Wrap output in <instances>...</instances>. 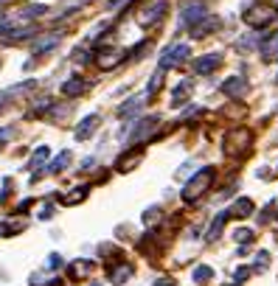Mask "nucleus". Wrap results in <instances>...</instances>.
Here are the masks:
<instances>
[{
  "mask_svg": "<svg viewBox=\"0 0 278 286\" xmlns=\"http://www.w3.org/2000/svg\"><path fill=\"white\" fill-rule=\"evenodd\" d=\"M214 177H216V169H214V166H205V169H200L197 174L186 182V188H183V199H186V202H197L200 196L211 188Z\"/></svg>",
  "mask_w": 278,
  "mask_h": 286,
  "instance_id": "nucleus-1",
  "label": "nucleus"
},
{
  "mask_svg": "<svg viewBox=\"0 0 278 286\" xmlns=\"http://www.w3.org/2000/svg\"><path fill=\"white\" fill-rule=\"evenodd\" d=\"M278 14L275 11V6H270V3H256L253 9H247V14H245V20L250 23L253 28H262V26H267L270 20Z\"/></svg>",
  "mask_w": 278,
  "mask_h": 286,
  "instance_id": "nucleus-2",
  "label": "nucleus"
},
{
  "mask_svg": "<svg viewBox=\"0 0 278 286\" xmlns=\"http://www.w3.org/2000/svg\"><path fill=\"white\" fill-rule=\"evenodd\" d=\"M250 146V132L247 129H233V132L225 135V152L228 154H242Z\"/></svg>",
  "mask_w": 278,
  "mask_h": 286,
  "instance_id": "nucleus-3",
  "label": "nucleus"
},
{
  "mask_svg": "<svg viewBox=\"0 0 278 286\" xmlns=\"http://www.w3.org/2000/svg\"><path fill=\"white\" fill-rule=\"evenodd\" d=\"M166 9H169L166 0H152L149 9L141 11V26H155V23H161V17L166 14Z\"/></svg>",
  "mask_w": 278,
  "mask_h": 286,
  "instance_id": "nucleus-4",
  "label": "nucleus"
},
{
  "mask_svg": "<svg viewBox=\"0 0 278 286\" xmlns=\"http://www.w3.org/2000/svg\"><path fill=\"white\" fill-rule=\"evenodd\" d=\"M188 56H191V48L188 45H171L169 51L161 56V70L171 68V65H180L183 59H188Z\"/></svg>",
  "mask_w": 278,
  "mask_h": 286,
  "instance_id": "nucleus-5",
  "label": "nucleus"
},
{
  "mask_svg": "<svg viewBox=\"0 0 278 286\" xmlns=\"http://www.w3.org/2000/svg\"><path fill=\"white\" fill-rule=\"evenodd\" d=\"M205 6L203 3H188L186 9H183V20H180V26L183 28H194L197 23H203L205 20Z\"/></svg>",
  "mask_w": 278,
  "mask_h": 286,
  "instance_id": "nucleus-6",
  "label": "nucleus"
},
{
  "mask_svg": "<svg viewBox=\"0 0 278 286\" xmlns=\"http://www.w3.org/2000/svg\"><path fill=\"white\" fill-rule=\"evenodd\" d=\"M220 62H222V56L220 53H208V56H200L197 62H194V70H197V73H211V70H216L220 68Z\"/></svg>",
  "mask_w": 278,
  "mask_h": 286,
  "instance_id": "nucleus-7",
  "label": "nucleus"
},
{
  "mask_svg": "<svg viewBox=\"0 0 278 286\" xmlns=\"http://www.w3.org/2000/svg\"><path fill=\"white\" fill-rule=\"evenodd\" d=\"M222 93L225 95H230V98H242V95L247 93V85H245V79H239V76H233V79H228L222 85Z\"/></svg>",
  "mask_w": 278,
  "mask_h": 286,
  "instance_id": "nucleus-8",
  "label": "nucleus"
},
{
  "mask_svg": "<svg viewBox=\"0 0 278 286\" xmlns=\"http://www.w3.org/2000/svg\"><path fill=\"white\" fill-rule=\"evenodd\" d=\"M96 127H98V115L85 118V121L79 124V129H76V140H87L93 132H96Z\"/></svg>",
  "mask_w": 278,
  "mask_h": 286,
  "instance_id": "nucleus-9",
  "label": "nucleus"
},
{
  "mask_svg": "<svg viewBox=\"0 0 278 286\" xmlns=\"http://www.w3.org/2000/svg\"><path fill=\"white\" fill-rule=\"evenodd\" d=\"M262 56L264 59H278V31L262 39Z\"/></svg>",
  "mask_w": 278,
  "mask_h": 286,
  "instance_id": "nucleus-10",
  "label": "nucleus"
},
{
  "mask_svg": "<svg viewBox=\"0 0 278 286\" xmlns=\"http://www.w3.org/2000/svg\"><path fill=\"white\" fill-rule=\"evenodd\" d=\"M85 90H87V81L79 79V76H73V79H68V81L62 85V93H65V95H82Z\"/></svg>",
  "mask_w": 278,
  "mask_h": 286,
  "instance_id": "nucleus-11",
  "label": "nucleus"
},
{
  "mask_svg": "<svg viewBox=\"0 0 278 286\" xmlns=\"http://www.w3.org/2000/svg\"><path fill=\"white\" fill-rule=\"evenodd\" d=\"M132 272H135V267H132V264H118L115 270L110 267V278H112V283H124L129 275H132Z\"/></svg>",
  "mask_w": 278,
  "mask_h": 286,
  "instance_id": "nucleus-12",
  "label": "nucleus"
},
{
  "mask_svg": "<svg viewBox=\"0 0 278 286\" xmlns=\"http://www.w3.org/2000/svg\"><path fill=\"white\" fill-rule=\"evenodd\" d=\"M152 127H157V118H144V121L135 127V132H132V140H141V138H146V135L152 132Z\"/></svg>",
  "mask_w": 278,
  "mask_h": 286,
  "instance_id": "nucleus-13",
  "label": "nucleus"
},
{
  "mask_svg": "<svg viewBox=\"0 0 278 286\" xmlns=\"http://www.w3.org/2000/svg\"><path fill=\"white\" fill-rule=\"evenodd\" d=\"M216 26H220V23H216L214 17H205V23H200V26L191 28V37H205V34H211Z\"/></svg>",
  "mask_w": 278,
  "mask_h": 286,
  "instance_id": "nucleus-14",
  "label": "nucleus"
},
{
  "mask_svg": "<svg viewBox=\"0 0 278 286\" xmlns=\"http://www.w3.org/2000/svg\"><path fill=\"white\" fill-rule=\"evenodd\" d=\"M250 211H253V202L247 199V196H242V199L236 202V205L230 208L228 213H233V216H242V219H245V216H250Z\"/></svg>",
  "mask_w": 278,
  "mask_h": 286,
  "instance_id": "nucleus-15",
  "label": "nucleus"
},
{
  "mask_svg": "<svg viewBox=\"0 0 278 286\" xmlns=\"http://www.w3.org/2000/svg\"><path fill=\"white\" fill-rule=\"evenodd\" d=\"M141 104H144V95H138V98H129L124 101L121 107H118V115H132V112L141 110Z\"/></svg>",
  "mask_w": 278,
  "mask_h": 286,
  "instance_id": "nucleus-16",
  "label": "nucleus"
},
{
  "mask_svg": "<svg viewBox=\"0 0 278 286\" xmlns=\"http://www.w3.org/2000/svg\"><path fill=\"white\" fill-rule=\"evenodd\" d=\"M48 157H51V149H48V146H39L37 152H34V157H31V163H28V169H39V166H43Z\"/></svg>",
  "mask_w": 278,
  "mask_h": 286,
  "instance_id": "nucleus-17",
  "label": "nucleus"
},
{
  "mask_svg": "<svg viewBox=\"0 0 278 286\" xmlns=\"http://www.w3.org/2000/svg\"><path fill=\"white\" fill-rule=\"evenodd\" d=\"M115 59H121V53H118V51H98V65H102V68L115 65Z\"/></svg>",
  "mask_w": 278,
  "mask_h": 286,
  "instance_id": "nucleus-18",
  "label": "nucleus"
},
{
  "mask_svg": "<svg viewBox=\"0 0 278 286\" xmlns=\"http://www.w3.org/2000/svg\"><path fill=\"white\" fill-rule=\"evenodd\" d=\"M68 163H70V152H62V154H59V157L54 160V163L48 166V174H56V171H62Z\"/></svg>",
  "mask_w": 278,
  "mask_h": 286,
  "instance_id": "nucleus-19",
  "label": "nucleus"
},
{
  "mask_svg": "<svg viewBox=\"0 0 278 286\" xmlns=\"http://www.w3.org/2000/svg\"><path fill=\"white\" fill-rule=\"evenodd\" d=\"M228 216H230V213H228V211H225V213H220V216H216V222H214V224H211V230H208V238H211V241H214V238H216V236H220V230H222V224H225V222H228Z\"/></svg>",
  "mask_w": 278,
  "mask_h": 286,
  "instance_id": "nucleus-20",
  "label": "nucleus"
},
{
  "mask_svg": "<svg viewBox=\"0 0 278 286\" xmlns=\"http://www.w3.org/2000/svg\"><path fill=\"white\" fill-rule=\"evenodd\" d=\"M188 95H191V81H180L177 90H174V104H177V101H186Z\"/></svg>",
  "mask_w": 278,
  "mask_h": 286,
  "instance_id": "nucleus-21",
  "label": "nucleus"
},
{
  "mask_svg": "<svg viewBox=\"0 0 278 286\" xmlns=\"http://www.w3.org/2000/svg\"><path fill=\"white\" fill-rule=\"evenodd\" d=\"M138 160H141V154L129 152V154H127V157H121V160H118V163H115V169H118V171H127V169H129V166H132V163H138Z\"/></svg>",
  "mask_w": 278,
  "mask_h": 286,
  "instance_id": "nucleus-22",
  "label": "nucleus"
},
{
  "mask_svg": "<svg viewBox=\"0 0 278 286\" xmlns=\"http://www.w3.org/2000/svg\"><path fill=\"white\" fill-rule=\"evenodd\" d=\"M211 278H214V270H211V267H197V270H194V281L197 283L211 281Z\"/></svg>",
  "mask_w": 278,
  "mask_h": 286,
  "instance_id": "nucleus-23",
  "label": "nucleus"
},
{
  "mask_svg": "<svg viewBox=\"0 0 278 286\" xmlns=\"http://www.w3.org/2000/svg\"><path fill=\"white\" fill-rule=\"evenodd\" d=\"M59 45L56 37H48V43H37L34 45V53H43V51H54V48Z\"/></svg>",
  "mask_w": 278,
  "mask_h": 286,
  "instance_id": "nucleus-24",
  "label": "nucleus"
},
{
  "mask_svg": "<svg viewBox=\"0 0 278 286\" xmlns=\"http://www.w3.org/2000/svg\"><path fill=\"white\" fill-rule=\"evenodd\" d=\"M161 81H163V70H157V73L152 76V85H149V90H146V95H155L161 90Z\"/></svg>",
  "mask_w": 278,
  "mask_h": 286,
  "instance_id": "nucleus-25",
  "label": "nucleus"
},
{
  "mask_svg": "<svg viewBox=\"0 0 278 286\" xmlns=\"http://www.w3.org/2000/svg\"><path fill=\"white\" fill-rule=\"evenodd\" d=\"M34 14H45V6H26L20 11V17H34Z\"/></svg>",
  "mask_w": 278,
  "mask_h": 286,
  "instance_id": "nucleus-26",
  "label": "nucleus"
},
{
  "mask_svg": "<svg viewBox=\"0 0 278 286\" xmlns=\"http://www.w3.org/2000/svg\"><path fill=\"white\" fill-rule=\"evenodd\" d=\"M236 241H242V244H245V241H250V238H253V230H245V228H242V230H236Z\"/></svg>",
  "mask_w": 278,
  "mask_h": 286,
  "instance_id": "nucleus-27",
  "label": "nucleus"
},
{
  "mask_svg": "<svg viewBox=\"0 0 278 286\" xmlns=\"http://www.w3.org/2000/svg\"><path fill=\"white\" fill-rule=\"evenodd\" d=\"M253 39H256V37H253V34H247V37H242V43H239V48H242V51H250V48H253V45H256V43H253Z\"/></svg>",
  "mask_w": 278,
  "mask_h": 286,
  "instance_id": "nucleus-28",
  "label": "nucleus"
},
{
  "mask_svg": "<svg viewBox=\"0 0 278 286\" xmlns=\"http://www.w3.org/2000/svg\"><path fill=\"white\" fill-rule=\"evenodd\" d=\"M48 261H51V264H48V267H59V261H62V258H59V255H51V258H48Z\"/></svg>",
  "mask_w": 278,
  "mask_h": 286,
  "instance_id": "nucleus-29",
  "label": "nucleus"
},
{
  "mask_svg": "<svg viewBox=\"0 0 278 286\" xmlns=\"http://www.w3.org/2000/svg\"><path fill=\"white\" fill-rule=\"evenodd\" d=\"M9 140V132H6V129H0V143H6Z\"/></svg>",
  "mask_w": 278,
  "mask_h": 286,
  "instance_id": "nucleus-30",
  "label": "nucleus"
},
{
  "mask_svg": "<svg viewBox=\"0 0 278 286\" xmlns=\"http://www.w3.org/2000/svg\"><path fill=\"white\" fill-rule=\"evenodd\" d=\"M124 3V0H107V6H110V9H115V6H121Z\"/></svg>",
  "mask_w": 278,
  "mask_h": 286,
  "instance_id": "nucleus-31",
  "label": "nucleus"
},
{
  "mask_svg": "<svg viewBox=\"0 0 278 286\" xmlns=\"http://www.w3.org/2000/svg\"><path fill=\"white\" fill-rule=\"evenodd\" d=\"M155 286H174V283H171V281H157Z\"/></svg>",
  "mask_w": 278,
  "mask_h": 286,
  "instance_id": "nucleus-32",
  "label": "nucleus"
}]
</instances>
